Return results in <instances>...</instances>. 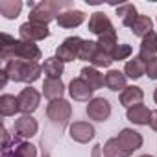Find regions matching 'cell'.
Here are the masks:
<instances>
[{"label": "cell", "instance_id": "33", "mask_svg": "<svg viewBox=\"0 0 157 157\" xmlns=\"http://www.w3.org/2000/svg\"><path fill=\"white\" fill-rule=\"evenodd\" d=\"M146 76L148 80H157V57L146 61Z\"/></svg>", "mask_w": 157, "mask_h": 157}, {"label": "cell", "instance_id": "28", "mask_svg": "<svg viewBox=\"0 0 157 157\" xmlns=\"http://www.w3.org/2000/svg\"><path fill=\"white\" fill-rule=\"evenodd\" d=\"M102 151H104V155L105 157H131L120 144H118V140H117V137H113V139H107L105 142H104V146H102Z\"/></svg>", "mask_w": 157, "mask_h": 157}, {"label": "cell", "instance_id": "35", "mask_svg": "<svg viewBox=\"0 0 157 157\" xmlns=\"http://www.w3.org/2000/svg\"><path fill=\"white\" fill-rule=\"evenodd\" d=\"M91 157H105V155H104V151H102V144H94V146H93Z\"/></svg>", "mask_w": 157, "mask_h": 157}, {"label": "cell", "instance_id": "29", "mask_svg": "<svg viewBox=\"0 0 157 157\" xmlns=\"http://www.w3.org/2000/svg\"><path fill=\"white\" fill-rule=\"evenodd\" d=\"M98 48L100 50H104V52H107V54H111L113 56V52H115V48L118 46V37H117V30L115 32H109V33H105V35H102V37H98Z\"/></svg>", "mask_w": 157, "mask_h": 157}, {"label": "cell", "instance_id": "13", "mask_svg": "<svg viewBox=\"0 0 157 157\" xmlns=\"http://www.w3.org/2000/svg\"><path fill=\"white\" fill-rule=\"evenodd\" d=\"M87 30L91 33H94L96 37H102L109 32H115V26L111 22V19L104 13V11H94L91 13L89 17V22H87Z\"/></svg>", "mask_w": 157, "mask_h": 157}, {"label": "cell", "instance_id": "8", "mask_svg": "<svg viewBox=\"0 0 157 157\" xmlns=\"http://www.w3.org/2000/svg\"><path fill=\"white\" fill-rule=\"evenodd\" d=\"M68 137L78 144H89L96 137V129L91 122L85 120H76L68 126Z\"/></svg>", "mask_w": 157, "mask_h": 157}, {"label": "cell", "instance_id": "21", "mask_svg": "<svg viewBox=\"0 0 157 157\" xmlns=\"http://www.w3.org/2000/svg\"><path fill=\"white\" fill-rule=\"evenodd\" d=\"M124 74H126L128 80L137 82V80H140L142 76H146V63H144L139 56H133L131 59L126 61V65H124Z\"/></svg>", "mask_w": 157, "mask_h": 157}, {"label": "cell", "instance_id": "5", "mask_svg": "<svg viewBox=\"0 0 157 157\" xmlns=\"http://www.w3.org/2000/svg\"><path fill=\"white\" fill-rule=\"evenodd\" d=\"M83 39L78 35H70L67 39H63V43L56 48V57L61 63H72L78 61V54H80V46H82Z\"/></svg>", "mask_w": 157, "mask_h": 157}, {"label": "cell", "instance_id": "18", "mask_svg": "<svg viewBox=\"0 0 157 157\" xmlns=\"http://www.w3.org/2000/svg\"><path fill=\"white\" fill-rule=\"evenodd\" d=\"M118 100H120V105H122V107L129 109V107H133V105L142 104V100H144V91H142L139 85H128V87L120 93Z\"/></svg>", "mask_w": 157, "mask_h": 157}, {"label": "cell", "instance_id": "32", "mask_svg": "<svg viewBox=\"0 0 157 157\" xmlns=\"http://www.w3.org/2000/svg\"><path fill=\"white\" fill-rule=\"evenodd\" d=\"M131 54H133L131 44L122 43V44H118V46L115 48V52H113V59H115V61H128V59H131Z\"/></svg>", "mask_w": 157, "mask_h": 157}, {"label": "cell", "instance_id": "10", "mask_svg": "<svg viewBox=\"0 0 157 157\" xmlns=\"http://www.w3.org/2000/svg\"><path fill=\"white\" fill-rule=\"evenodd\" d=\"M39 133V122L32 115H21L13 124V135L17 139L28 140Z\"/></svg>", "mask_w": 157, "mask_h": 157}, {"label": "cell", "instance_id": "37", "mask_svg": "<svg viewBox=\"0 0 157 157\" xmlns=\"http://www.w3.org/2000/svg\"><path fill=\"white\" fill-rule=\"evenodd\" d=\"M153 102H155V104H157V87H155V89H153Z\"/></svg>", "mask_w": 157, "mask_h": 157}, {"label": "cell", "instance_id": "22", "mask_svg": "<svg viewBox=\"0 0 157 157\" xmlns=\"http://www.w3.org/2000/svg\"><path fill=\"white\" fill-rule=\"evenodd\" d=\"M129 30H131V33H133L135 37L144 39L148 33H151V32H153V21H151L148 15L139 13V17L133 21V24L129 26Z\"/></svg>", "mask_w": 157, "mask_h": 157}, {"label": "cell", "instance_id": "36", "mask_svg": "<svg viewBox=\"0 0 157 157\" xmlns=\"http://www.w3.org/2000/svg\"><path fill=\"white\" fill-rule=\"evenodd\" d=\"M150 128L157 133V109L151 111V118H150Z\"/></svg>", "mask_w": 157, "mask_h": 157}, {"label": "cell", "instance_id": "23", "mask_svg": "<svg viewBox=\"0 0 157 157\" xmlns=\"http://www.w3.org/2000/svg\"><path fill=\"white\" fill-rule=\"evenodd\" d=\"M17 113H21L19 98L15 94L4 93L2 96H0V115H2L4 118H10V117H15Z\"/></svg>", "mask_w": 157, "mask_h": 157}, {"label": "cell", "instance_id": "25", "mask_svg": "<svg viewBox=\"0 0 157 157\" xmlns=\"http://www.w3.org/2000/svg\"><path fill=\"white\" fill-rule=\"evenodd\" d=\"M24 8V2L21 0H0V15L8 21H15Z\"/></svg>", "mask_w": 157, "mask_h": 157}, {"label": "cell", "instance_id": "3", "mask_svg": "<svg viewBox=\"0 0 157 157\" xmlns=\"http://www.w3.org/2000/svg\"><path fill=\"white\" fill-rule=\"evenodd\" d=\"M67 10H72V4H63V2H56V0H43V2L35 4L32 10H30V15H28V21L30 22H37V24H43V26H48L50 22L57 21V17L67 11Z\"/></svg>", "mask_w": 157, "mask_h": 157}, {"label": "cell", "instance_id": "39", "mask_svg": "<svg viewBox=\"0 0 157 157\" xmlns=\"http://www.w3.org/2000/svg\"><path fill=\"white\" fill-rule=\"evenodd\" d=\"M155 22H157V19H155Z\"/></svg>", "mask_w": 157, "mask_h": 157}, {"label": "cell", "instance_id": "14", "mask_svg": "<svg viewBox=\"0 0 157 157\" xmlns=\"http://www.w3.org/2000/svg\"><path fill=\"white\" fill-rule=\"evenodd\" d=\"M43 96L48 100V102H54V100H61L67 93V85L63 83L61 78H44L43 82Z\"/></svg>", "mask_w": 157, "mask_h": 157}, {"label": "cell", "instance_id": "24", "mask_svg": "<svg viewBox=\"0 0 157 157\" xmlns=\"http://www.w3.org/2000/svg\"><path fill=\"white\" fill-rule=\"evenodd\" d=\"M2 157H37V146L28 140H22L19 144H13L11 150L2 151Z\"/></svg>", "mask_w": 157, "mask_h": 157}, {"label": "cell", "instance_id": "30", "mask_svg": "<svg viewBox=\"0 0 157 157\" xmlns=\"http://www.w3.org/2000/svg\"><path fill=\"white\" fill-rule=\"evenodd\" d=\"M96 50H98V43H96V41L83 39V43H82V46H80V54H78V59L91 63V59H93V56L96 54Z\"/></svg>", "mask_w": 157, "mask_h": 157}, {"label": "cell", "instance_id": "27", "mask_svg": "<svg viewBox=\"0 0 157 157\" xmlns=\"http://www.w3.org/2000/svg\"><path fill=\"white\" fill-rule=\"evenodd\" d=\"M63 72H65V63H61L56 56L44 59V63H43V74L46 78H61Z\"/></svg>", "mask_w": 157, "mask_h": 157}, {"label": "cell", "instance_id": "2", "mask_svg": "<svg viewBox=\"0 0 157 157\" xmlns=\"http://www.w3.org/2000/svg\"><path fill=\"white\" fill-rule=\"evenodd\" d=\"M4 72L8 74V78L15 83H26L32 85L35 83L41 74H43V65L41 63H32V61H8L4 65Z\"/></svg>", "mask_w": 157, "mask_h": 157}, {"label": "cell", "instance_id": "6", "mask_svg": "<svg viewBox=\"0 0 157 157\" xmlns=\"http://www.w3.org/2000/svg\"><path fill=\"white\" fill-rule=\"evenodd\" d=\"M41 96H43V93H39L37 89H33L32 85H26V87L17 94L21 113H22V115H33V113L39 109V105H41Z\"/></svg>", "mask_w": 157, "mask_h": 157}, {"label": "cell", "instance_id": "9", "mask_svg": "<svg viewBox=\"0 0 157 157\" xmlns=\"http://www.w3.org/2000/svg\"><path fill=\"white\" fill-rule=\"evenodd\" d=\"M50 37V30L48 26L37 24V22H22L19 26V39L22 41H30V43H37V41H44Z\"/></svg>", "mask_w": 157, "mask_h": 157}, {"label": "cell", "instance_id": "11", "mask_svg": "<svg viewBox=\"0 0 157 157\" xmlns=\"http://www.w3.org/2000/svg\"><path fill=\"white\" fill-rule=\"evenodd\" d=\"M67 93L70 96V100L74 102H91L94 98V91L87 85V82L83 78H72L68 87H67Z\"/></svg>", "mask_w": 157, "mask_h": 157}, {"label": "cell", "instance_id": "38", "mask_svg": "<svg viewBox=\"0 0 157 157\" xmlns=\"http://www.w3.org/2000/svg\"><path fill=\"white\" fill-rule=\"evenodd\" d=\"M139 157H153L151 153H142V155H139Z\"/></svg>", "mask_w": 157, "mask_h": 157}, {"label": "cell", "instance_id": "31", "mask_svg": "<svg viewBox=\"0 0 157 157\" xmlns=\"http://www.w3.org/2000/svg\"><path fill=\"white\" fill-rule=\"evenodd\" d=\"M113 63H115L113 56L107 54V52H104V50H100V48L96 50V54H94L93 59H91V65L96 67V68H109Z\"/></svg>", "mask_w": 157, "mask_h": 157}, {"label": "cell", "instance_id": "7", "mask_svg": "<svg viewBox=\"0 0 157 157\" xmlns=\"http://www.w3.org/2000/svg\"><path fill=\"white\" fill-rule=\"evenodd\" d=\"M111 111H113L111 104L104 96H94L85 107V113H87L89 120H93V122H105V120H109Z\"/></svg>", "mask_w": 157, "mask_h": 157}, {"label": "cell", "instance_id": "20", "mask_svg": "<svg viewBox=\"0 0 157 157\" xmlns=\"http://www.w3.org/2000/svg\"><path fill=\"white\" fill-rule=\"evenodd\" d=\"M144 63L150 61L151 57H157V32L153 30L151 33H148L144 39H140V46H139V54H137Z\"/></svg>", "mask_w": 157, "mask_h": 157}, {"label": "cell", "instance_id": "26", "mask_svg": "<svg viewBox=\"0 0 157 157\" xmlns=\"http://www.w3.org/2000/svg\"><path fill=\"white\" fill-rule=\"evenodd\" d=\"M115 13L120 17V22H122L126 28H129V26L133 24V21L139 17V11H137L135 4H129V2L117 6V8H115Z\"/></svg>", "mask_w": 157, "mask_h": 157}, {"label": "cell", "instance_id": "17", "mask_svg": "<svg viewBox=\"0 0 157 157\" xmlns=\"http://www.w3.org/2000/svg\"><path fill=\"white\" fill-rule=\"evenodd\" d=\"M80 78H83V80L87 82V85L93 89V91H98L105 85V74L100 72V68L89 65V67H83L80 70Z\"/></svg>", "mask_w": 157, "mask_h": 157}, {"label": "cell", "instance_id": "19", "mask_svg": "<svg viewBox=\"0 0 157 157\" xmlns=\"http://www.w3.org/2000/svg\"><path fill=\"white\" fill-rule=\"evenodd\" d=\"M105 87L113 93H122L128 87V78L124 74V70H117V68H109L105 72Z\"/></svg>", "mask_w": 157, "mask_h": 157}, {"label": "cell", "instance_id": "4", "mask_svg": "<svg viewBox=\"0 0 157 157\" xmlns=\"http://www.w3.org/2000/svg\"><path fill=\"white\" fill-rule=\"evenodd\" d=\"M72 117V104L65 98L54 100L46 104V118L56 126V128H65Z\"/></svg>", "mask_w": 157, "mask_h": 157}, {"label": "cell", "instance_id": "15", "mask_svg": "<svg viewBox=\"0 0 157 157\" xmlns=\"http://www.w3.org/2000/svg\"><path fill=\"white\" fill-rule=\"evenodd\" d=\"M85 19H87V15L82 11V10H76V8H72V10H67V11H63L59 17H57V26L59 28H63V30H72V28H78V26H82L83 22H85Z\"/></svg>", "mask_w": 157, "mask_h": 157}, {"label": "cell", "instance_id": "12", "mask_svg": "<svg viewBox=\"0 0 157 157\" xmlns=\"http://www.w3.org/2000/svg\"><path fill=\"white\" fill-rule=\"evenodd\" d=\"M117 140H118V144H120L129 155H133V153H135L137 150H140L142 144H144L142 135H140L137 129H133V128H124V129H120L118 135H117Z\"/></svg>", "mask_w": 157, "mask_h": 157}, {"label": "cell", "instance_id": "1", "mask_svg": "<svg viewBox=\"0 0 157 157\" xmlns=\"http://www.w3.org/2000/svg\"><path fill=\"white\" fill-rule=\"evenodd\" d=\"M0 59L4 63L13 61V59L39 63V59H43V52L35 43L15 39L13 35L4 32L0 33Z\"/></svg>", "mask_w": 157, "mask_h": 157}, {"label": "cell", "instance_id": "34", "mask_svg": "<svg viewBox=\"0 0 157 157\" xmlns=\"http://www.w3.org/2000/svg\"><path fill=\"white\" fill-rule=\"evenodd\" d=\"M2 135H4V142H2V151H8V150H10V139H11V135H10V129H8L6 126H2Z\"/></svg>", "mask_w": 157, "mask_h": 157}, {"label": "cell", "instance_id": "16", "mask_svg": "<svg viewBox=\"0 0 157 157\" xmlns=\"http://www.w3.org/2000/svg\"><path fill=\"white\" fill-rule=\"evenodd\" d=\"M126 118L135 124V126H150V118H151V109L144 104L133 105L129 109H126Z\"/></svg>", "mask_w": 157, "mask_h": 157}]
</instances>
